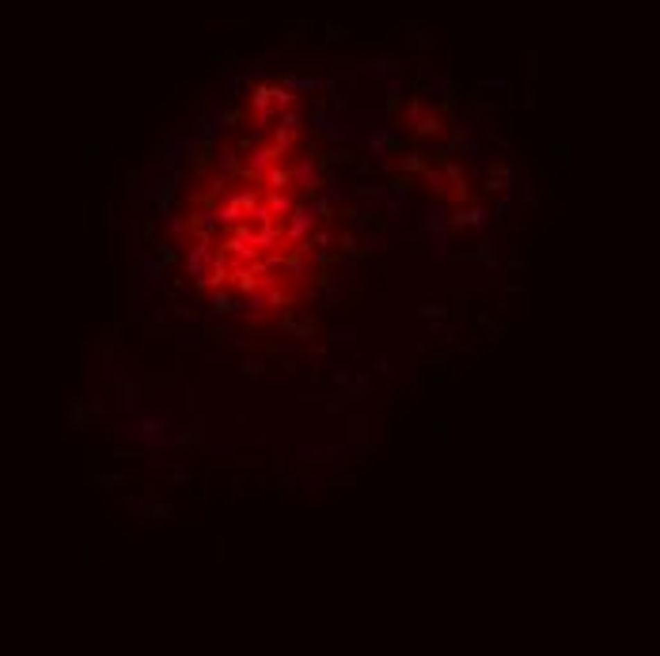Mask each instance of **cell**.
I'll return each instance as SVG.
<instances>
[{"label":"cell","mask_w":660,"mask_h":656,"mask_svg":"<svg viewBox=\"0 0 660 656\" xmlns=\"http://www.w3.org/2000/svg\"><path fill=\"white\" fill-rule=\"evenodd\" d=\"M239 216H243V209H236L232 201H228V205H220V209H216V221H220V224H232V221H239Z\"/></svg>","instance_id":"c3c4849f"},{"label":"cell","mask_w":660,"mask_h":656,"mask_svg":"<svg viewBox=\"0 0 660 656\" xmlns=\"http://www.w3.org/2000/svg\"><path fill=\"white\" fill-rule=\"evenodd\" d=\"M293 186L304 193V198H311V193L323 190V175H319V156L304 152V156L296 159V167H293Z\"/></svg>","instance_id":"9c48e42d"},{"label":"cell","mask_w":660,"mask_h":656,"mask_svg":"<svg viewBox=\"0 0 660 656\" xmlns=\"http://www.w3.org/2000/svg\"><path fill=\"white\" fill-rule=\"evenodd\" d=\"M417 232H422V236L429 239V247L437 250V254L448 247V201H444V198H433L429 205L422 209Z\"/></svg>","instance_id":"7a4b0ae2"},{"label":"cell","mask_w":660,"mask_h":656,"mask_svg":"<svg viewBox=\"0 0 660 656\" xmlns=\"http://www.w3.org/2000/svg\"><path fill=\"white\" fill-rule=\"evenodd\" d=\"M330 345H334V349H353V345H357V327L330 330Z\"/></svg>","instance_id":"8d00e7d4"},{"label":"cell","mask_w":660,"mask_h":656,"mask_svg":"<svg viewBox=\"0 0 660 656\" xmlns=\"http://www.w3.org/2000/svg\"><path fill=\"white\" fill-rule=\"evenodd\" d=\"M262 182L270 186V190H288V186H293V167H281V159H277V164H270L262 171Z\"/></svg>","instance_id":"d4e9b609"},{"label":"cell","mask_w":660,"mask_h":656,"mask_svg":"<svg viewBox=\"0 0 660 656\" xmlns=\"http://www.w3.org/2000/svg\"><path fill=\"white\" fill-rule=\"evenodd\" d=\"M353 159H357V152H353L349 144H334V148L327 152V164L330 167H349Z\"/></svg>","instance_id":"74e56055"},{"label":"cell","mask_w":660,"mask_h":656,"mask_svg":"<svg viewBox=\"0 0 660 656\" xmlns=\"http://www.w3.org/2000/svg\"><path fill=\"white\" fill-rule=\"evenodd\" d=\"M444 334V319H425V338H440Z\"/></svg>","instance_id":"f5cc1de1"},{"label":"cell","mask_w":660,"mask_h":656,"mask_svg":"<svg viewBox=\"0 0 660 656\" xmlns=\"http://www.w3.org/2000/svg\"><path fill=\"white\" fill-rule=\"evenodd\" d=\"M334 243H338V247L345 250V254H353V250L361 247V236H357V232H353V228H342V232H338V236H334Z\"/></svg>","instance_id":"f6af8a7d"},{"label":"cell","mask_w":660,"mask_h":656,"mask_svg":"<svg viewBox=\"0 0 660 656\" xmlns=\"http://www.w3.org/2000/svg\"><path fill=\"white\" fill-rule=\"evenodd\" d=\"M380 190H383V186H372V182H353V193H357V198H380Z\"/></svg>","instance_id":"816d5d0a"},{"label":"cell","mask_w":660,"mask_h":656,"mask_svg":"<svg viewBox=\"0 0 660 656\" xmlns=\"http://www.w3.org/2000/svg\"><path fill=\"white\" fill-rule=\"evenodd\" d=\"M417 444H444L448 440V410L440 406V410H433L429 417L417 425V436H414Z\"/></svg>","instance_id":"8fae6325"},{"label":"cell","mask_w":660,"mask_h":656,"mask_svg":"<svg viewBox=\"0 0 660 656\" xmlns=\"http://www.w3.org/2000/svg\"><path fill=\"white\" fill-rule=\"evenodd\" d=\"M171 307H175V315H179L182 322H198V311H194V307H186V304H171Z\"/></svg>","instance_id":"11a10c76"},{"label":"cell","mask_w":660,"mask_h":656,"mask_svg":"<svg viewBox=\"0 0 660 656\" xmlns=\"http://www.w3.org/2000/svg\"><path fill=\"white\" fill-rule=\"evenodd\" d=\"M175 391H179V410L182 414H194L198 410V387L194 383H179Z\"/></svg>","instance_id":"f35d334b"},{"label":"cell","mask_w":660,"mask_h":656,"mask_svg":"<svg viewBox=\"0 0 660 656\" xmlns=\"http://www.w3.org/2000/svg\"><path fill=\"white\" fill-rule=\"evenodd\" d=\"M417 179L429 186L433 198H444V193H448V179H444V171H440V164H429L422 175H417Z\"/></svg>","instance_id":"4316f807"},{"label":"cell","mask_w":660,"mask_h":656,"mask_svg":"<svg viewBox=\"0 0 660 656\" xmlns=\"http://www.w3.org/2000/svg\"><path fill=\"white\" fill-rule=\"evenodd\" d=\"M327 376H330V387H345V383H349V376H353V364L349 361H334Z\"/></svg>","instance_id":"ab89813d"},{"label":"cell","mask_w":660,"mask_h":656,"mask_svg":"<svg viewBox=\"0 0 660 656\" xmlns=\"http://www.w3.org/2000/svg\"><path fill=\"white\" fill-rule=\"evenodd\" d=\"M444 368H448V361H444V357H433V361H429V372H433L437 379H444Z\"/></svg>","instance_id":"680465c9"},{"label":"cell","mask_w":660,"mask_h":656,"mask_svg":"<svg viewBox=\"0 0 660 656\" xmlns=\"http://www.w3.org/2000/svg\"><path fill=\"white\" fill-rule=\"evenodd\" d=\"M277 159H285V156H281L273 144H259V148H251V164H247V167H251V171L262 179V171H266L270 164H277Z\"/></svg>","instance_id":"7402d4cb"},{"label":"cell","mask_w":660,"mask_h":656,"mask_svg":"<svg viewBox=\"0 0 660 656\" xmlns=\"http://www.w3.org/2000/svg\"><path fill=\"white\" fill-rule=\"evenodd\" d=\"M342 417V444L349 448V459H365L368 451H372V417H368V410H345Z\"/></svg>","instance_id":"6da1fadb"},{"label":"cell","mask_w":660,"mask_h":656,"mask_svg":"<svg viewBox=\"0 0 660 656\" xmlns=\"http://www.w3.org/2000/svg\"><path fill=\"white\" fill-rule=\"evenodd\" d=\"M376 376H388V372H391V357H388V353H380V357H376Z\"/></svg>","instance_id":"6f0895ef"},{"label":"cell","mask_w":660,"mask_h":656,"mask_svg":"<svg viewBox=\"0 0 660 656\" xmlns=\"http://www.w3.org/2000/svg\"><path fill=\"white\" fill-rule=\"evenodd\" d=\"M300 485H304V493H308L311 501L319 497V485H323V474H304L300 478Z\"/></svg>","instance_id":"7dc6e473"},{"label":"cell","mask_w":660,"mask_h":656,"mask_svg":"<svg viewBox=\"0 0 660 656\" xmlns=\"http://www.w3.org/2000/svg\"><path fill=\"white\" fill-rule=\"evenodd\" d=\"M152 565H186V562H201V554H167V550H152L148 554Z\"/></svg>","instance_id":"1f68e13d"},{"label":"cell","mask_w":660,"mask_h":656,"mask_svg":"<svg viewBox=\"0 0 660 656\" xmlns=\"http://www.w3.org/2000/svg\"><path fill=\"white\" fill-rule=\"evenodd\" d=\"M133 482V471H110V474H95L92 485H99V490H114V485H130Z\"/></svg>","instance_id":"836d02e7"},{"label":"cell","mask_w":660,"mask_h":656,"mask_svg":"<svg viewBox=\"0 0 660 656\" xmlns=\"http://www.w3.org/2000/svg\"><path fill=\"white\" fill-rule=\"evenodd\" d=\"M554 266V322L569 319V243H558L550 254Z\"/></svg>","instance_id":"3957f363"},{"label":"cell","mask_w":660,"mask_h":656,"mask_svg":"<svg viewBox=\"0 0 660 656\" xmlns=\"http://www.w3.org/2000/svg\"><path fill=\"white\" fill-rule=\"evenodd\" d=\"M144 456H148V451H144L141 444H137V448H125V444H118V448H114V459H144Z\"/></svg>","instance_id":"681fc988"},{"label":"cell","mask_w":660,"mask_h":656,"mask_svg":"<svg viewBox=\"0 0 660 656\" xmlns=\"http://www.w3.org/2000/svg\"><path fill=\"white\" fill-rule=\"evenodd\" d=\"M209 311L232 319V315H243V300H236L232 293H224V288H213V296H209Z\"/></svg>","instance_id":"2e32d148"},{"label":"cell","mask_w":660,"mask_h":656,"mask_svg":"<svg viewBox=\"0 0 660 656\" xmlns=\"http://www.w3.org/2000/svg\"><path fill=\"white\" fill-rule=\"evenodd\" d=\"M482 330H486L489 342H494V338H501V322H497L494 315H482Z\"/></svg>","instance_id":"f907efd6"},{"label":"cell","mask_w":660,"mask_h":656,"mask_svg":"<svg viewBox=\"0 0 660 656\" xmlns=\"http://www.w3.org/2000/svg\"><path fill=\"white\" fill-rule=\"evenodd\" d=\"M27 440H35V395L27 399Z\"/></svg>","instance_id":"9f6ffc18"},{"label":"cell","mask_w":660,"mask_h":656,"mask_svg":"<svg viewBox=\"0 0 660 656\" xmlns=\"http://www.w3.org/2000/svg\"><path fill=\"white\" fill-rule=\"evenodd\" d=\"M509 379V364H497V372L489 376V383H505Z\"/></svg>","instance_id":"91938a15"},{"label":"cell","mask_w":660,"mask_h":656,"mask_svg":"<svg viewBox=\"0 0 660 656\" xmlns=\"http://www.w3.org/2000/svg\"><path fill=\"white\" fill-rule=\"evenodd\" d=\"M144 402H148V391H144V383L137 376L122 379V383H114V410L122 417H137L144 414Z\"/></svg>","instance_id":"52a82bcc"},{"label":"cell","mask_w":660,"mask_h":656,"mask_svg":"<svg viewBox=\"0 0 660 656\" xmlns=\"http://www.w3.org/2000/svg\"><path fill=\"white\" fill-rule=\"evenodd\" d=\"M323 133H327L330 144H349V141H357V126H353V118H342V114L330 118V126L323 129Z\"/></svg>","instance_id":"e0dca14e"},{"label":"cell","mask_w":660,"mask_h":656,"mask_svg":"<svg viewBox=\"0 0 660 656\" xmlns=\"http://www.w3.org/2000/svg\"><path fill=\"white\" fill-rule=\"evenodd\" d=\"M319 456H323V444H296V463L311 467L319 463Z\"/></svg>","instance_id":"7bdbcfd3"},{"label":"cell","mask_w":660,"mask_h":656,"mask_svg":"<svg viewBox=\"0 0 660 656\" xmlns=\"http://www.w3.org/2000/svg\"><path fill=\"white\" fill-rule=\"evenodd\" d=\"M194 482V467L190 463H179V467H167V478H164V490H175V485H186Z\"/></svg>","instance_id":"d6a6232c"},{"label":"cell","mask_w":660,"mask_h":656,"mask_svg":"<svg viewBox=\"0 0 660 656\" xmlns=\"http://www.w3.org/2000/svg\"><path fill=\"white\" fill-rule=\"evenodd\" d=\"M224 364H228V357H224V345H209V349L201 353V372H205V376L224 372Z\"/></svg>","instance_id":"83f0119b"},{"label":"cell","mask_w":660,"mask_h":656,"mask_svg":"<svg viewBox=\"0 0 660 656\" xmlns=\"http://www.w3.org/2000/svg\"><path fill=\"white\" fill-rule=\"evenodd\" d=\"M266 209H270V213H288V209H293V193H288V190H273L270 198H266Z\"/></svg>","instance_id":"b9f144b4"},{"label":"cell","mask_w":660,"mask_h":656,"mask_svg":"<svg viewBox=\"0 0 660 656\" xmlns=\"http://www.w3.org/2000/svg\"><path fill=\"white\" fill-rule=\"evenodd\" d=\"M288 213H293V216H288V228H285V239L288 243H293V247H296V243H304V239H308L311 236V228H315V213H311V205H308V201H300V205H293V209H288Z\"/></svg>","instance_id":"30bf717a"},{"label":"cell","mask_w":660,"mask_h":656,"mask_svg":"<svg viewBox=\"0 0 660 656\" xmlns=\"http://www.w3.org/2000/svg\"><path fill=\"white\" fill-rule=\"evenodd\" d=\"M266 444H270V436H266V433H254V436H251V448H266Z\"/></svg>","instance_id":"6125c7cd"},{"label":"cell","mask_w":660,"mask_h":656,"mask_svg":"<svg viewBox=\"0 0 660 656\" xmlns=\"http://www.w3.org/2000/svg\"><path fill=\"white\" fill-rule=\"evenodd\" d=\"M236 372H239V376H247V379H262L266 376V364L262 361H243Z\"/></svg>","instance_id":"bcb514c9"},{"label":"cell","mask_w":660,"mask_h":656,"mask_svg":"<svg viewBox=\"0 0 660 656\" xmlns=\"http://www.w3.org/2000/svg\"><path fill=\"white\" fill-rule=\"evenodd\" d=\"M546 159H550L554 171H569V159H573V144H569V141H550V144H546Z\"/></svg>","instance_id":"603a6c76"},{"label":"cell","mask_w":660,"mask_h":656,"mask_svg":"<svg viewBox=\"0 0 660 656\" xmlns=\"http://www.w3.org/2000/svg\"><path fill=\"white\" fill-rule=\"evenodd\" d=\"M110 152H114V144H110V141H99V144H87V148H84V171H87V175H92V171H95V167H107V164H110V159H114V156H110Z\"/></svg>","instance_id":"ac0fdd59"},{"label":"cell","mask_w":660,"mask_h":656,"mask_svg":"<svg viewBox=\"0 0 660 656\" xmlns=\"http://www.w3.org/2000/svg\"><path fill=\"white\" fill-rule=\"evenodd\" d=\"M175 421L167 414H137V444L141 440H156V436H167Z\"/></svg>","instance_id":"5bb4252c"},{"label":"cell","mask_w":660,"mask_h":656,"mask_svg":"<svg viewBox=\"0 0 660 656\" xmlns=\"http://www.w3.org/2000/svg\"><path fill=\"white\" fill-rule=\"evenodd\" d=\"M65 417L72 421V429H80V433H92V410H87V399H72L69 402V410H65Z\"/></svg>","instance_id":"44dd1931"},{"label":"cell","mask_w":660,"mask_h":656,"mask_svg":"<svg viewBox=\"0 0 660 656\" xmlns=\"http://www.w3.org/2000/svg\"><path fill=\"white\" fill-rule=\"evenodd\" d=\"M319 463L330 467V471H338L342 463H349V448H345V444H323V456H319Z\"/></svg>","instance_id":"f1b7e54d"},{"label":"cell","mask_w":660,"mask_h":656,"mask_svg":"<svg viewBox=\"0 0 660 656\" xmlns=\"http://www.w3.org/2000/svg\"><path fill=\"white\" fill-rule=\"evenodd\" d=\"M259 463H262V459H239V471H254Z\"/></svg>","instance_id":"be15d7a7"},{"label":"cell","mask_w":660,"mask_h":656,"mask_svg":"<svg viewBox=\"0 0 660 656\" xmlns=\"http://www.w3.org/2000/svg\"><path fill=\"white\" fill-rule=\"evenodd\" d=\"M383 501H388V490H383V485H380V490H376L372 497H368V505H383Z\"/></svg>","instance_id":"94428289"},{"label":"cell","mask_w":660,"mask_h":656,"mask_svg":"<svg viewBox=\"0 0 660 656\" xmlns=\"http://www.w3.org/2000/svg\"><path fill=\"white\" fill-rule=\"evenodd\" d=\"M95 361H99V368H103V364L122 361V353H118V338H114V334H110V338H103V342H99V349H95Z\"/></svg>","instance_id":"e575fe53"},{"label":"cell","mask_w":660,"mask_h":656,"mask_svg":"<svg viewBox=\"0 0 660 656\" xmlns=\"http://www.w3.org/2000/svg\"><path fill=\"white\" fill-rule=\"evenodd\" d=\"M417 319H448V304H440V300H425L422 307H417Z\"/></svg>","instance_id":"60d3db41"},{"label":"cell","mask_w":660,"mask_h":656,"mask_svg":"<svg viewBox=\"0 0 660 656\" xmlns=\"http://www.w3.org/2000/svg\"><path fill=\"white\" fill-rule=\"evenodd\" d=\"M486 224H489V205L478 198L448 209V236H455V232H486Z\"/></svg>","instance_id":"277c9868"},{"label":"cell","mask_w":660,"mask_h":656,"mask_svg":"<svg viewBox=\"0 0 660 656\" xmlns=\"http://www.w3.org/2000/svg\"><path fill=\"white\" fill-rule=\"evenodd\" d=\"M164 221H167V236H171L175 247H186V243H190V216H186V213H175V209H171Z\"/></svg>","instance_id":"d6986e66"},{"label":"cell","mask_w":660,"mask_h":656,"mask_svg":"<svg viewBox=\"0 0 660 656\" xmlns=\"http://www.w3.org/2000/svg\"><path fill=\"white\" fill-rule=\"evenodd\" d=\"M296 144H300V129H288V126H273V148H277L281 156H288V152H296Z\"/></svg>","instance_id":"484cf974"},{"label":"cell","mask_w":660,"mask_h":656,"mask_svg":"<svg viewBox=\"0 0 660 656\" xmlns=\"http://www.w3.org/2000/svg\"><path fill=\"white\" fill-rule=\"evenodd\" d=\"M84 562H87V565H95V562H103V565H118L122 558L114 554V546H110L107 539H99L95 531H87V535H84Z\"/></svg>","instance_id":"4fadbf2b"},{"label":"cell","mask_w":660,"mask_h":656,"mask_svg":"<svg viewBox=\"0 0 660 656\" xmlns=\"http://www.w3.org/2000/svg\"><path fill=\"white\" fill-rule=\"evenodd\" d=\"M528 167H520L516 159L505 164V159H486V193H512L520 186V175Z\"/></svg>","instance_id":"8992f818"},{"label":"cell","mask_w":660,"mask_h":656,"mask_svg":"<svg viewBox=\"0 0 660 656\" xmlns=\"http://www.w3.org/2000/svg\"><path fill=\"white\" fill-rule=\"evenodd\" d=\"M444 148H448V152H460V156H486V141L463 133V129H455V133L444 137Z\"/></svg>","instance_id":"9a60e30c"},{"label":"cell","mask_w":660,"mask_h":656,"mask_svg":"<svg viewBox=\"0 0 660 656\" xmlns=\"http://www.w3.org/2000/svg\"><path fill=\"white\" fill-rule=\"evenodd\" d=\"M417 114H422V103H406V110H402V121H406V126H414V121H417Z\"/></svg>","instance_id":"db71d44e"},{"label":"cell","mask_w":660,"mask_h":656,"mask_svg":"<svg viewBox=\"0 0 660 656\" xmlns=\"http://www.w3.org/2000/svg\"><path fill=\"white\" fill-rule=\"evenodd\" d=\"M345 391V399L349 402H368V399H376V395H380V387H376V376H368V372H357L353 368V376H349V383L342 387Z\"/></svg>","instance_id":"7c38bea8"},{"label":"cell","mask_w":660,"mask_h":656,"mask_svg":"<svg viewBox=\"0 0 660 656\" xmlns=\"http://www.w3.org/2000/svg\"><path fill=\"white\" fill-rule=\"evenodd\" d=\"M243 311L251 315V319H254V315H262V311H266V293H262V288H254V293H247V300H243Z\"/></svg>","instance_id":"ee69618b"},{"label":"cell","mask_w":660,"mask_h":656,"mask_svg":"<svg viewBox=\"0 0 660 656\" xmlns=\"http://www.w3.org/2000/svg\"><path fill=\"white\" fill-rule=\"evenodd\" d=\"M122 505L130 508V512L144 516L148 524H156V528H164V524L175 520V505L171 501H156V493H133V497H125Z\"/></svg>","instance_id":"5b68a950"},{"label":"cell","mask_w":660,"mask_h":656,"mask_svg":"<svg viewBox=\"0 0 660 656\" xmlns=\"http://www.w3.org/2000/svg\"><path fill=\"white\" fill-rule=\"evenodd\" d=\"M315 330H319V319H315L311 311L296 315V322H293V338H300V342H311V338H315Z\"/></svg>","instance_id":"4dcf8cb0"},{"label":"cell","mask_w":660,"mask_h":656,"mask_svg":"<svg viewBox=\"0 0 660 656\" xmlns=\"http://www.w3.org/2000/svg\"><path fill=\"white\" fill-rule=\"evenodd\" d=\"M425 167H429V156H425L422 148H410L406 156H399V159H395V171H399V175H410V179H417V175H422Z\"/></svg>","instance_id":"ffe728a7"},{"label":"cell","mask_w":660,"mask_h":656,"mask_svg":"<svg viewBox=\"0 0 660 656\" xmlns=\"http://www.w3.org/2000/svg\"><path fill=\"white\" fill-rule=\"evenodd\" d=\"M205 425H209L205 414L194 410V414H186V425H182V429L171 425V433H167V436H171L175 448H205V444H209V429Z\"/></svg>","instance_id":"ba28073f"},{"label":"cell","mask_w":660,"mask_h":656,"mask_svg":"<svg viewBox=\"0 0 660 656\" xmlns=\"http://www.w3.org/2000/svg\"><path fill=\"white\" fill-rule=\"evenodd\" d=\"M440 129H444V126H440V114H437V110H422V114H417V121H414V133H417V137H437Z\"/></svg>","instance_id":"f546056e"},{"label":"cell","mask_w":660,"mask_h":656,"mask_svg":"<svg viewBox=\"0 0 660 656\" xmlns=\"http://www.w3.org/2000/svg\"><path fill=\"white\" fill-rule=\"evenodd\" d=\"M349 406H353V402L345 399V391H342V387H334V391L319 395V410H323V414H330V417L345 414V410H349Z\"/></svg>","instance_id":"cb8c5ba5"},{"label":"cell","mask_w":660,"mask_h":656,"mask_svg":"<svg viewBox=\"0 0 660 656\" xmlns=\"http://www.w3.org/2000/svg\"><path fill=\"white\" fill-rule=\"evenodd\" d=\"M489 258H497V243L482 236L478 243H474V250H471V262H474V266H486Z\"/></svg>","instance_id":"d590c367"}]
</instances>
